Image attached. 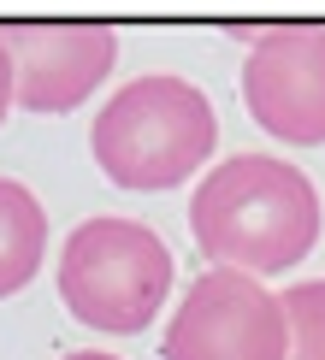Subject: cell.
Returning <instances> with one entry per match:
<instances>
[{"instance_id": "cell-1", "label": "cell", "mask_w": 325, "mask_h": 360, "mask_svg": "<svg viewBox=\"0 0 325 360\" xmlns=\"http://www.w3.org/2000/svg\"><path fill=\"white\" fill-rule=\"evenodd\" d=\"M189 236L231 272H290L319 243V189L278 154H231L189 195Z\"/></svg>"}, {"instance_id": "cell-2", "label": "cell", "mask_w": 325, "mask_h": 360, "mask_svg": "<svg viewBox=\"0 0 325 360\" xmlns=\"http://www.w3.org/2000/svg\"><path fill=\"white\" fill-rule=\"evenodd\" d=\"M89 148L118 189H177L219 148V112L184 77H130L95 112Z\"/></svg>"}, {"instance_id": "cell-3", "label": "cell", "mask_w": 325, "mask_h": 360, "mask_svg": "<svg viewBox=\"0 0 325 360\" xmlns=\"http://www.w3.org/2000/svg\"><path fill=\"white\" fill-rule=\"evenodd\" d=\"M172 295V254L136 219H83L59 248V302L101 337H136Z\"/></svg>"}, {"instance_id": "cell-4", "label": "cell", "mask_w": 325, "mask_h": 360, "mask_svg": "<svg viewBox=\"0 0 325 360\" xmlns=\"http://www.w3.org/2000/svg\"><path fill=\"white\" fill-rule=\"evenodd\" d=\"M160 360H290L284 290H266L255 272L207 266L177 302Z\"/></svg>"}, {"instance_id": "cell-5", "label": "cell", "mask_w": 325, "mask_h": 360, "mask_svg": "<svg viewBox=\"0 0 325 360\" xmlns=\"http://www.w3.org/2000/svg\"><path fill=\"white\" fill-rule=\"evenodd\" d=\"M243 107L266 136L290 148L325 142V30L284 24L260 30L243 53Z\"/></svg>"}, {"instance_id": "cell-6", "label": "cell", "mask_w": 325, "mask_h": 360, "mask_svg": "<svg viewBox=\"0 0 325 360\" xmlns=\"http://www.w3.org/2000/svg\"><path fill=\"white\" fill-rule=\"evenodd\" d=\"M12 77L24 112H71L113 77L118 30L113 24H6Z\"/></svg>"}, {"instance_id": "cell-7", "label": "cell", "mask_w": 325, "mask_h": 360, "mask_svg": "<svg viewBox=\"0 0 325 360\" xmlns=\"http://www.w3.org/2000/svg\"><path fill=\"white\" fill-rule=\"evenodd\" d=\"M48 248V213L18 177H0V302L18 295Z\"/></svg>"}, {"instance_id": "cell-8", "label": "cell", "mask_w": 325, "mask_h": 360, "mask_svg": "<svg viewBox=\"0 0 325 360\" xmlns=\"http://www.w3.org/2000/svg\"><path fill=\"white\" fill-rule=\"evenodd\" d=\"M290 313V360H325V278H302L284 290Z\"/></svg>"}, {"instance_id": "cell-9", "label": "cell", "mask_w": 325, "mask_h": 360, "mask_svg": "<svg viewBox=\"0 0 325 360\" xmlns=\"http://www.w3.org/2000/svg\"><path fill=\"white\" fill-rule=\"evenodd\" d=\"M12 107H18V77H12V48H6V36H0V124H6Z\"/></svg>"}, {"instance_id": "cell-10", "label": "cell", "mask_w": 325, "mask_h": 360, "mask_svg": "<svg viewBox=\"0 0 325 360\" xmlns=\"http://www.w3.org/2000/svg\"><path fill=\"white\" fill-rule=\"evenodd\" d=\"M65 360H118V354H101V349H77V354H65Z\"/></svg>"}]
</instances>
